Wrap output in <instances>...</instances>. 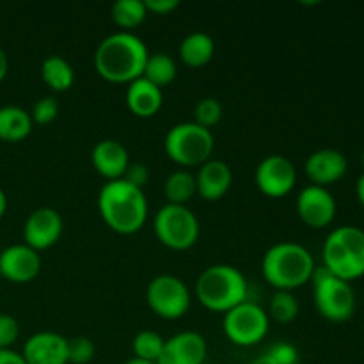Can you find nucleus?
<instances>
[{"mask_svg":"<svg viewBox=\"0 0 364 364\" xmlns=\"http://www.w3.org/2000/svg\"><path fill=\"white\" fill-rule=\"evenodd\" d=\"M313 255L297 242H279L267 249L262 259L263 279L276 291H294L311 281Z\"/></svg>","mask_w":364,"mask_h":364,"instance_id":"nucleus-3","label":"nucleus"},{"mask_svg":"<svg viewBox=\"0 0 364 364\" xmlns=\"http://www.w3.org/2000/svg\"><path fill=\"white\" fill-rule=\"evenodd\" d=\"M255 181L263 196L272 199L290 194L297 183V171L294 162L284 155H269L258 164Z\"/></svg>","mask_w":364,"mask_h":364,"instance_id":"nucleus-11","label":"nucleus"},{"mask_svg":"<svg viewBox=\"0 0 364 364\" xmlns=\"http://www.w3.org/2000/svg\"><path fill=\"white\" fill-rule=\"evenodd\" d=\"M6 210H7V196H6V192L0 188V219L4 217Z\"/></svg>","mask_w":364,"mask_h":364,"instance_id":"nucleus-39","label":"nucleus"},{"mask_svg":"<svg viewBox=\"0 0 364 364\" xmlns=\"http://www.w3.org/2000/svg\"><path fill=\"white\" fill-rule=\"evenodd\" d=\"M91 164L100 176L107 181L121 180L130 166V155L124 144L116 139H103L96 142L91 151Z\"/></svg>","mask_w":364,"mask_h":364,"instance_id":"nucleus-18","label":"nucleus"},{"mask_svg":"<svg viewBox=\"0 0 364 364\" xmlns=\"http://www.w3.org/2000/svg\"><path fill=\"white\" fill-rule=\"evenodd\" d=\"M178 75V64L169 53L156 52L149 53L148 60H146L144 71H142V78L155 84L156 87L164 89L174 82Z\"/></svg>","mask_w":364,"mask_h":364,"instance_id":"nucleus-25","label":"nucleus"},{"mask_svg":"<svg viewBox=\"0 0 364 364\" xmlns=\"http://www.w3.org/2000/svg\"><path fill=\"white\" fill-rule=\"evenodd\" d=\"M21 355L27 364H68V340L53 331H39L27 338Z\"/></svg>","mask_w":364,"mask_h":364,"instance_id":"nucleus-17","label":"nucleus"},{"mask_svg":"<svg viewBox=\"0 0 364 364\" xmlns=\"http://www.w3.org/2000/svg\"><path fill=\"white\" fill-rule=\"evenodd\" d=\"M164 345H166V340L159 333L146 329L135 334L132 341V350H134V358L156 363L162 355Z\"/></svg>","mask_w":364,"mask_h":364,"instance_id":"nucleus-28","label":"nucleus"},{"mask_svg":"<svg viewBox=\"0 0 364 364\" xmlns=\"http://www.w3.org/2000/svg\"><path fill=\"white\" fill-rule=\"evenodd\" d=\"M41 78L53 92L70 91L75 84L73 66L60 55H50L41 64Z\"/></svg>","mask_w":364,"mask_h":364,"instance_id":"nucleus-23","label":"nucleus"},{"mask_svg":"<svg viewBox=\"0 0 364 364\" xmlns=\"http://www.w3.org/2000/svg\"><path fill=\"white\" fill-rule=\"evenodd\" d=\"M299 301L294 291H276L269 302V315L270 320L277 323H290L299 316Z\"/></svg>","mask_w":364,"mask_h":364,"instance_id":"nucleus-27","label":"nucleus"},{"mask_svg":"<svg viewBox=\"0 0 364 364\" xmlns=\"http://www.w3.org/2000/svg\"><path fill=\"white\" fill-rule=\"evenodd\" d=\"M148 16V11L142 0H117L110 7V18L123 32L137 28Z\"/></svg>","mask_w":364,"mask_h":364,"instance_id":"nucleus-26","label":"nucleus"},{"mask_svg":"<svg viewBox=\"0 0 364 364\" xmlns=\"http://www.w3.org/2000/svg\"><path fill=\"white\" fill-rule=\"evenodd\" d=\"M57 116H59V103L53 96H45L32 107L31 117L34 124H50L55 121Z\"/></svg>","mask_w":364,"mask_h":364,"instance_id":"nucleus-31","label":"nucleus"},{"mask_svg":"<svg viewBox=\"0 0 364 364\" xmlns=\"http://www.w3.org/2000/svg\"><path fill=\"white\" fill-rule=\"evenodd\" d=\"M124 364H156V363H151V361H144V359H137V358H132L128 359Z\"/></svg>","mask_w":364,"mask_h":364,"instance_id":"nucleus-41","label":"nucleus"},{"mask_svg":"<svg viewBox=\"0 0 364 364\" xmlns=\"http://www.w3.org/2000/svg\"><path fill=\"white\" fill-rule=\"evenodd\" d=\"M0 364H27L21 352L13 348H0Z\"/></svg>","mask_w":364,"mask_h":364,"instance_id":"nucleus-36","label":"nucleus"},{"mask_svg":"<svg viewBox=\"0 0 364 364\" xmlns=\"http://www.w3.org/2000/svg\"><path fill=\"white\" fill-rule=\"evenodd\" d=\"M215 139L212 130L199 127L194 121L178 123L171 128L164 139L167 156L181 169L199 167L212 159Z\"/></svg>","mask_w":364,"mask_h":364,"instance_id":"nucleus-6","label":"nucleus"},{"mask_svg":"<svg viewBox=\"0 0 364 364\" xmlns=\"http://www.w3.org/2000/svg\"><path fill=\"white\" fill-rule=\"evenodd\" d=\"M249 284L237 267L217 263L203 270L196 283V299L205 309L228 313L242 302L249 301Z\"/></svg>","mask_w":364,"mask_h":364,"instance_id":"nucleus-4","label":"nucleus"},{"mask_svg":"<svg viewBox=\"0 0 364 364\" xmlns=\"http://www.w3.org/2000/svg\"><path fill=\"white\" fill-rule=\"evenodd\" d=\"M251 364H277V363L274 361L269 354H263V355H259V358H256Z\"/></svg>","mask_w":364,"mask_h":364,"instance_id":"nucleus-40","label":"nucleus"},{"mask_svg":"<svg viewBox=\"0 0 364 364\" xmlns=\"http://www.w3.org/2000/svg\"><path fill=\"white\" fill-rule=\"evenodd\" d=\"M270 318L267 309L256 302L245 301L224 313L223 331L237 347H255L269 334Z\"/></svg>","mask_w":364,"mask_h":364,"instance_id":"nucleus-10","label":"nucleus"},{"mask_svg":"<svg viewBox=\"0 0 364 364\" xmlns=\"http://www.w3.org/2000/svg\"><path fill=\"white\" fill-rule=\"evenodd\" d=\"M32 117L31 112L18 105L0 107V141L21 142L31 135Z\"/></svg>","mask_w":364,"mask_h":364,"instance_id":"nucleus-22","label":"nucleus"},{"mask_svg":"<svg viewBox=\"0 0 364 364\" xmlns=\"http://www.w3.org/2000/svg\"><path fill=\"white\" fill-rule=\"evenodd\" d=\"M213 53H215V41L206 32H192L185 36L178 48L181 63L188 68L206 66L213 59Z\"/></svg>","mask_w":364,"mask_h":364,"instance_id":"nucleus-21","label":"nucleus"},{"mask_svg":"<svg viewBox=\"0 0 364 364\" xmlns=\"http://www.w3.org/2000/svg\"><path fill=\"white\" fill-rule=\"evenodd\" d=\"M98 212L110 231L117 235H135L148 220V199L142 188L124 180L107 181L98 192Z\"/></svg>","mask_w":364,"mask_h":364,"instance_id":"nucleus-2","label":"nucleus"},{"mask_svg":"<svg viewBox=\"0 0 364 364\" xmlns=\"http://www.w3.org/2000/svg\"><path fill=\"white\" fill-rule=\"evenodd\" d=\"M233 183V171L224 160L210 159L203 166L198 167L196 173V185H198V196L205 201H219Z\"/></svg>","mask_w":364,"mask_h":364,"instance_id":"nucleus-19","label":"nucleus"},{"mask_svg":"<svg viewBox=\"0 0 364 364\" xmlns=\"http://www.w3.org/2000/svg\"><path fill=\"white\" fill-rule=\"evenodd\" d=\"M148 14H156V16H166L180 7L178 0H146L144 2Z\"/></svg>","mask_w":364,"mask_h":364,"instance_id":"nucleus-35","label":"nucleus"},{"mask_svg":"<svg viewBox=\"0 0 364 364\" xmlns=\"http://www.w3.org/2000/svg\"><path fill=\"white\" fill-rule=\"evenodd\" d=\"M208 355V343L196 331H181L166 340L156 364H203Z\"/></svg>","mask_w":364,"mask_h":364,"instance_id":"nucleus-16","label":"nucleus"},{"mask_svg":"<svg viewBox=\"0 0 364 364\" xmlns=\"http://www.w3.org/2000/svg\"><path fill=\"white\" fill-rule=\"evenodd\" d=\"M311 283L313 301L322 318L334 323L352 318L355 311V291L350 283L333 276L323 267H316Z\"/></svg>","mask_w":364,"mask_h":364,"instance_id":"nucleus-7","label":"nucleus"},{"mask_svg":"<svg viewBox=\"0 0 364 364\" xmlns=\"http://www.w3.org/2000/svg\"><path fill=\"white\" fill-rule=\"evenodd\" d=\"M41 272V256L25 244H14L0 251V277L16 284L34 281Z\"/></svg>","mask_w":364,"mask_h":364,"instance_id":"nucleus-14","label":"nucleus"},{"mask_svg":"<svg viewBox=\"0 0 364 364\" xmlns=\"http://www.w3.org/2000/svg\"><path fill=\"white\" fill-rule=\"evenodd\" d=\"M0 251H2V249H0Z\"/></svg>","mask_w":364,"mask_h":364,"instance_id":"nucleus-44","label":"nucleus"},{"mask_svg":"<svg viewBox=\"0 0 364 364\" xmlns=\"http://www.w3.org/2000/svg\"><path fill=\"white\" fill-rule=\"evenodd\" d=\"M64 230V220L55 208L41 206L27 217L23 224V244L41 252L59 242Z\"/></svg>","mask_w":364,"mask_h":364,"instance_id":"nucleus-13","label":"nucleus"},{"mask_svg":"<svg viewBox=\"0 0 364 364\" xmlns=\"http://www.w3.org/2000/svg\"><path fill=\"white\" fill-rule=\"evenodd\" d=\"M323 269L352 283L364 276V231L355 226H340L327 235L322 247Z\"/></svg>","mask_w":364,"mask_h":364,"instance_id":"nucleus-5","label":"nucleus"},{"mask_svg":"<svg viewBox=\"0 0 364 364\" xmlns=\"http://www.w3.org/2000/svg\"><path fill=\"white\" fill-rule=\"evenodd\" d=\"M295 210L302 223L311 230H323L331 226L336 217V199L329 188L308 185L299 192L295 199Z\"/></svg>","mask_w":364,"mask_h":364,"instance_id":"nucleus-12","label":"nucleus"},{"mask_svg":"<svg viewBox=\"0 0 364 364\" xmlns=\"http://www.w3.org/2000/svg\"><path fill=\"white\" fill-rule=\"evenodd\" d=\"M348 160L341 151L333 148L316 149L306 159L304 173L311 185L329 187L347 174Z\"/></svg>","mask_w":364,"mask_h":364,"instance_id":"nucleus-15","label":"nucleus"},{"mask_svg":"<svg viewBox=\"0 0 364 364\" xmlns=\"http://www.w3.org/2000/svg\"><path fill=\"white\" fill-rule=\"evenodd\" d=\"M223 116V105H220L219 100L212 98V96L199 100L194 107V123L206 128V130H210V128H213L215 124H219Z\"/></svg>","mask_w":364,"mask_h":364,"instance_id":"nucleus-29","label":"nucleus"},{"mask_svg":"<svg viewBox=\"0 0 364 364\" xmlns=\"http://www.w3.org/2000/svg\"><path fill=\"white\" fill-rule=\"evenodd\" d=\"M355 196H358V201L361 203V206L364 208V171L361 176H359L358 183H355Z\"/></svg>","mask_w":364,"mask_h":364,"instance_id":"nucleus-38","label":"nucleus"},{"mask_svg":"<svg viewBox=\"0 0 364 364\" xmlns=\"http://www.w3.org/2000/svg\"><path fill=\"white\" fill-rule=\"evenodd\" d=\"M146 304L164 320H180L188 313L192 295L183 279L173 274H160L146 287Z\"/></svg>","mask_w":364,"mask_h":364,"instance_id":"nucleus-9","label":"nucleus"},{"mask_svg":"<svg viewBox=\"0 0 364 364\" xmlns=\"http://www.w3.org/2000/svg\"><path fill=\"white\" fill-rule=\"evenodd\" d=\"M7 71H9V59H7L6 52H4L2 48H0V82L6 78Z\"/></svg>","mask_w":364,"mask_h":364,"instance_id":"nucleus-37","label":"nucleus"},{"mask_svg":"<svg viewBox=\"0 0 364 364\" xmlns=\"http://www.w3.org/2000/svg\"><path fill=\"white\" fill-rule=\"evenodd\" d=\"M267 354L274 359L277 364H297L299 363V352L297 348L287 341H279L274 345Z\"/></svg>","mask_w":364,"mask_h":364,"instance_id":"nucleus-33","label":"nucleus"},{"mask_svg":"<svg viewBox=\"0 0 364 364\" xmlns=\"http://www.w3.org/2000/svg\"><path fill=\"white\" fill-rule=\"evenodd\" d=\"M149 50L134 32H114L102 39L95 52V70L110 84H132L142 77Z\"/></svg>","mask_w":364,"mask_h":364,"instance_id":"nucleus-1","label":"nucleus"},{"mask_svg":"<svg viewBox=\"0 0 364 364\" xmlns=\"http://www.w3.org/2000/svg\"><path fill=\"white\" fill-rule=\"evenodd\" d=\"M164 196H166L169 205L187 206V203L194 199V196H198L196 174L188 169L171 173L164 183Z\"/></svg>","mask_w":364,"mask_h":364,"instance_id":"nucleus-24","label":"nucleus"},{"mask_svg":"<svg viewBox=\"0 0 364 364\" xmlns=\"http://www.w3.org/2000/svg\"><path fill=\"white\" fill-rule=\"evenodd\" d=\"M0 279H2V277H0Z\"/></svg>","mask_w":364,"mask_h":364,"instance_id":"nucleus-43","label":"nucleus"},{"mask_svg":"<svg viewBox=\"0 0 364 364\" xmlns=\"http://www.w3.org/2000/svg\"><path fill=\"white\" fill-rule=\"evenodd\" d=\"M20 336V323L14 316L0 313V348H11Z\"/></svg>","mask_w":364,"mask_h":364,"instance_id":"nucleus-32","label":"nucleus"},{"mask_svg":"<svg viewBox=\"0 0 364 364\" xmlns=\"http://www.w3.org/2000/svg\"><path fill=\"white\" fill-rule=\"evenodd\" d=\"M121 180L128 181V183L134 185V187L137 188H144V185L149 181V169L144 166V164L130 162L127 173H124V176L121 178Z\"/></svg>","mask_w":364,"mask_h":364,"instance_id":"nucleus-34","label":"nucleus"},{"mask_svg":"<svg viewBox=\"0 0 364 364\" xmlns=\"http://www.w3.org/2000/svg\"><path fill=\"white\" fill-rule=\"evenodd\" d=\"M361 162H363V167H364V149H363V153H361Z\"/></svg>","mask_w":364,"mask_h":364,"instance_id":"nucleus-42","label":"nucleus"},{"mask_svg":"<svg viewBox=\"0 0 364 364\" xmlns=\"http://www.w3.org/2000/svg\"><path fill=\"white\" fill-rule=\"evenodd\" d=\"M96 358V345L91 338L77 336L68 340V364H89Z\"/></svg>","mask_w":364,"mask_h":364,"instance_id":"nucleus-30","label":"nucleus"},{"mask_svg":"<svg viewBox=\"0 0 364 364\" xmlns=\"http://www.w3.org/2000/svg\"><path fill=\"white\" fill-rule=\"evenodd\" d=\"M153 231L156 240L171 251H188L199 240V220L188 206L166 205L155 213Z\"/></svg>","mask_w":364,"mask_h":364,"instance_id":"nucleus-8","label":"nucleus"},{"mask_svg":"<svg viewBox=\"0 0 364 364\" xmlns=\"http://www.w3.org/2000/svg\"><path fill=\"white\" fill-rule=\"evenodd\" d=\"M128 110L141 119H148L159 114L164 103L162 89L148 82L146 78H137L128 84L127 95H124Z\"/></svg>","mask_w":364,"mask_h":364,"instance_id":"nucleus-20","label":"nucleus"}]
</instances>
